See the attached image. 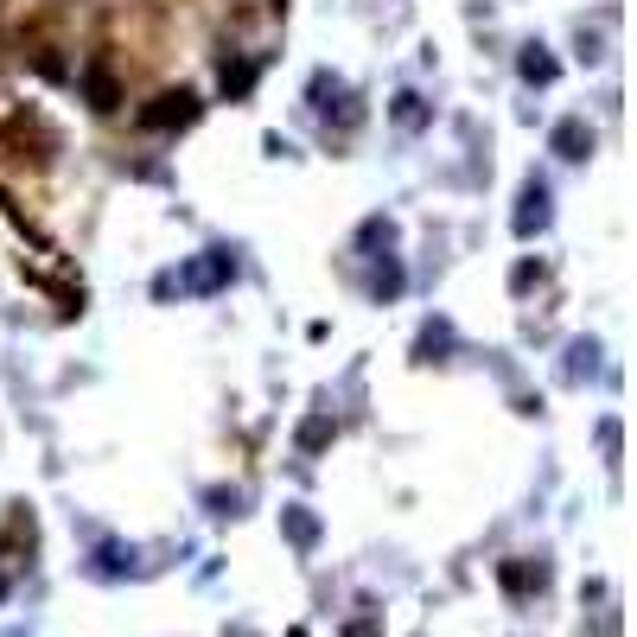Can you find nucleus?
<instances>
[{
    "instance_id": "f257e3e1",
    "label": "nucleus",
    "mask_w": 637,
    "mask_h": 637,
    "mask_svg": "<svg viewBox=\"0 0 637 637\" xmlns=\"http://www.w3.org/2000/svg\"><path fill=\"white\" fill-rule=\"evenodd\" d=\"M191 115H198V96H191V90L160 96V109H140V121H147V128H173V121H191Z\"/></svg>"
}]
</instances>
